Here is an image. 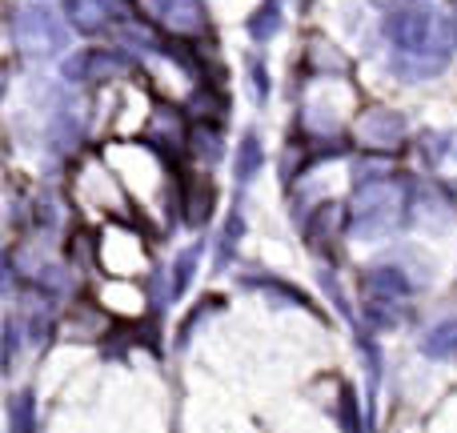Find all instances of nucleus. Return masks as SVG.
<instances>
[{
	"instance_id": "10",
	"label": "nucleus",
	"mask_w": 457,
	"mask_h": 433,
	"mask_svg": "<svg viewBox=\"0 0 457 433\" xmlns=\"http://www.w3.org/2000/svg\"><path fill=\"white\" fill-rule=\"evenodd\" d=\"M197 257H201V249H197V245H193V249L185 253L181 261H177V289H185V285L193 281V269H197Z\"/></svg>"
},
{
	"instance_id": "11",
	"label": "nucleus",
	"mask_w": 457,
	"mask_h": 433,
	"mask_svg": "<svg viewBox=\"0 0 457 433\" xmlns=\"http://www.w3.org/2000/svg\"><path fill=\"white\" fill-rule=\"evenodd\" d=\"M253 80H257V96H265L269 93V77H265V69H261V61H253Z\"/></svg>"
},
{
	"instance_id": "8",
	"label": "nucleus",
	"mask_w": 457,
	"mask_h": 433,
	"mask_svg": "<svg viewBox=\"0 0 457 433\" xmlns=\"http://www.w3.org/2000/svg\"><path fill=\"white\" fill-rule=\"evenodd\" d=\"M189 145H193V149H197L205 161H217V157H221V133H213V129H205V125L193 129Z\"/></svg>"
},
{
	"instance_id": "3",
	"label": "nucleus",
	"mask_w": 457,
	"mask_h": 433,
	"mask_svg": "<svg viewBox=\"0 0 457 433\" xmlns=\"http://www.w3.org/2000/svg\"><path fill=\"white\" fill-rule=\"evenodd\" d=\"M421 354H426L429 362H453L457 357V317L437 321L434 329L421 337Z\"/></svg>"
},
{
	"instance_id": "5",
	"label": "nucleus",
	"mask_w": 457,
	"mask_h": 433,
	"mask_svg": "<svg viewBox=\"0 0 457 433\" xmlns=\"http://www.w3.org/2000/svg\"><path fill=\"white\" fill-rule=\"evenodd\" d=\"M245 29H249V37L257 40V45H265V40L281 29V0H265V4L245 21Z\"/></svg>"
},
{
	"instance_id": "4",
	"label": "nucleus",
	"mask_w": 457,
	"mask_h": 433,
	"mask_svg": "<svg viewBox=\"0 0 457 433\" xmlns=\"http://www.w3.org/2000/svg\"><path fill=\"white\" fill-rule=\"evenodd\" d=\"M261 165H265V149H261V137H257V133H245L241 149H237V161H233L237 185H249L253 177L261 173Z\"/></svg>"
},
{
	"instance_id": "9",
	"label": "nucleus",
	"mask_w": 457,
	"mask_h": 433,
	"mask_svg": "<svg viewBox=\"0 0 457 433\" xmlns=\"http://www.w3.org/2000/svg\"><path fill=\"white\" fill-rule=\"evenodd\" d=\"M241 233H245V221H241V213H233V217H228V225H225V233H221V253H217V265H228V261H233Z\"/></svg>"
},
{
	"instance_id": "7",
	"label": "nucleus",
	"mask_w": 457,
	"mask_h": 433,
	"mask_svg": "<svg viewBox=\"0 0 457 433\" xmlns=\"http://www.w3.org/2000/svg\"><path fill=\"white\" fill-rule=\"evenodd\" d=\"M257 289H265V293H273V297H285V301H293V305H301V309H313V301L305 297V293L297 289V285H289V281H265V277H257Z\"/></svg>"
},
{
	"instance_id": "6",
	"label": "nucleus",
	"mask_w": 457,
	"mask_h": 433,
	"mask_svg": "<svg viewBox=\"0 0 457 433\" xmlns=\"http://www.w3.org/2000/svg\"><path fill=\"white\" fill-rule=\"evenodd\" d=\"M337 426L345 433H361V405H357V389L353 386H341L337 394Z\"/></svg>"
},
{
	"instance_id": "1",
	"label": "nucleus",
	"mask_w": 457,
	"mask_h": 433,
	"mask_svg": "<svg viewBox=\"0 0 457 433\" xmlns=\"http://www.w3.org/2000/svg\"><path fill=\"white\" fill-rule=\"evenodd\" d=\"M361 137L370 145H378V149H397V145L405 141V121L397 117L394 109H370L361 117Z\"/></svg>"
},
{
	"instance_id": "2",
	"label": "nucleus",
	"mask_w": 457,
	"mask_h": 433,
	"mask_svg": "<svg viewBox=\"0 0 457 433\" xmlns=\"http://www.w3.org/2000/svg\"><path fill=\"white\" fill-rule=\"evenodd\" d=\"M410 293H413L410 277H405L397 265H381V269H370V273H365V297H373V301H397V305H402Z\"/></svg>"
}]
</instances>
